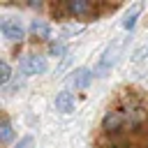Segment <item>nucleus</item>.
<instances>
[{
  "instance_id": "9b49d317",
  "label": "nucleus",
  "mask_w": 148,
  "mask_h": 148,
  "mask_svg": "<svg viewBox=\"0 0 148 148\" xmlns=\"http://www.w3.org/2000/svg\"><path fill=\"white\" fill-rule=\"evenodd\" d=\"M9 79H12V67H9L7 60H2L0 62V83L2 86H9Z\"/></svg>"
},
{
  "instance_id": "f257e3e1",
  "label": "nucleus",
  "mask_w": 148,
  "mask_h": 148,
  "mask_svg": "<svg viewBox=\"0 0 148 148\" xmlns=\"http://www.w3.org/2000/svg\"><path fill=\"white\" fill-rule=\"evenodd\" d=\"M46 67H49V62H46V58L44 56H25L23 58V62H21V72L25 74V76H32V74H44L46 72Z\"/></svg>"
},
{
  "instance_id": "20e7f679",
  "label": "nucleus",
  "mask_w": 148,
  "mask_h": 148,
  "mask_svg": "<svg viewBox=\"0 0 148 148\" xmlns=\"http://www.w3.org/2000/svg\"><path fill=\"white\" fill-rule=\"evenodd\" d=\"M67 12L72 16H92L95 14V5L88 0H69L67 2Z\"/></svg>"
},
{
  "instance_id": "2eb2a0df",
  "label": "nucleus",
  "mask_w": 148,
  "mask_h": 148,
  "mask_svg": "<svg viewBox=\"0 0 148 148\" xmlns=\"http://www.w3.org/2000/svg\"><path fill=\"white\" fill-rule=\"evenodd\" d=\"M30 146H32V136L28 134V136H23V139H21V141H18L14 148H30Z\"/></svg>"
},
{
  "instance_id": "7ed1b4c3",
  "label": "nucleus",
  "mask_w": 148,
  "mask_h": 148,
  "mask_svg": "<svg viewBox=\"0 0 148 148\" xmlns=\"http://www.w3.org/2000/svg\"><path fill=\"white\" fill-rule=\"evenodd\" d=\"M90 81H92V72L88 67H79L67 76V86H74V88H88Z\"/></svg>"
},
{
  "instance_id": "f03ea898",
  "label": "nucleus",
  "mask_w": 148,
  "mask_h": 148,
  "mask_svg": "<svg viewBox=\"0 0 148 148\" xmlns=\"http://www.w3.org/2000/svg\"><path fill=\"white\" fill-rule=\"evenodd\" d=\"M0 30H2V35H5L7 39H12V42H16V39H23V25H21L16 18H9V16H5V18L0 21Z\"/></svg>"
},
{
  "instance_id": "6e6552de",
  "label": "nucleus",
  "mask_w": 148,
  "mask_h": 148,
  "mask_svg": "<svg viewBox=\"0 0 148 148\" xmlns=\"http://www.w3.org/2000/svg\"><path fill=\"white\" fill-rule=\"evenodd\" d=\"M30 32H32L35 37H42V39H46V37L51 35V28H49V23H46V21H42V18H35V21L30 23Z\"/></svg>"
},
{
  "instance_id": "ddd939ff",
  "label": "nucleus",
  "mask_w": 148,
  "mask_h": 148,
  "mask_svg": "<svg viewBox=\"0 0 148 148\" xmlns=\"http://www.w3.org/2000/svg\"><path fill=\"white\" fill-rule=\"evenodd\" d=\"M143 58H148V44H146V46H141V49H136V51H134V56H132V60H134V62H139V60H143Z\"/></svg>"
},
{
  "instance_id": "4468645a",
  "label": "nucleus",
  "mask_w": 148,
  "mask_h": 148,
  "mask_svg": "<svg viewBox=\"0 0 148 148\" xmlns=\"http://www.w3.org/2000/svg\"><path fill=\"white\" fill-rule=\"evenodd\" d=\"M81 32V25H65L62 28V37H69V35H76Z\"/></svg>"
},
{
  "instance_id": "f8f14e48",
  "label": "nucleus",
  "mask_w": 148,
  "mask_h": 148,
  "mask_svg": "<svg viewBox=\"0 0 148 148\" xmlns=\"http://www.w3.org/2000/svg\"><path fill=\"white\" fill-rule=\"evenodd\" d=\"M49 53H51V56H56V58L65 56V53H67V46H65V42H51V44H49Z\"/></svg>"
},
{
  "instance_id": "9d476101",
  "label": "nucleus",
  "mask_w": 148,
  "mask_h": 148,
  "mask_svg": "<svg viewBox=\"0 0 148 148\" xmlns=\"http://www.w3.org/2000/svg\"><path fill=\"white\" fill-rule=\"evenodd\" d=\"M0 141H2L5 146L12 141V123H9L7 116H2V123H0Z\"/></svg>"
},
{
  "instance_id": "423d86ee",
  "label": "nucleus",
  "mask_w": 148,
  "mask_h": 148,
  "mask_svg": "<svg viewBox=\"0 0 148 148\" xmlns=\"http://www.w3.org/2000/svg\"><path fill=\"white\" fill-rule=\"evenodd\" d=\"M74 95L69 92V90H60L58 95H56V109L60 111V113H69V111H74Z\"/></svg>"
},
{
  "instance_id": "0eeeda50",
  "label": "nucleus",
  "mask_w": 148,
  "mask_h": 148,
  "mask_svg": "<svg viewBox=\"0 0 148 148\" xmlns=\"http://www.w3.org/2000/svg\"><path fill=\"white\" fill-rule=\"evenodd\" d=\"M113 60H116V46H109V49L104 51L99 65H97V76H104V74L109 72V67L113 65Z\"/></svg>"
},
{
  "instance_id": "39448f33",
  "label": "nucleus",
  "mask_w": 148,
  "mask_h": 148,
  "mask_svg": "<svg viewBox=\"0 0 148 148\" xmlns=\"http://www.w3.org/2000/svg\"><path fill=\"white\" fill-rule=\"evenodd\" d=\"M125 120H127V116H125L123 111H109V113L104 116V120H102V127H104L106 132H118V130L125 125Z\"/></svg>"
},
{
  "instance_id": "1a4fd4ad",
  "label": "nucleus",
  "mask_w": 148,
  "mask_h": 148,
  "mask_svg": "<svg viewBox=\"0 0 148 148\" xmlns=\"http://www.w3.org/2000/svg\"><path fill=\"white\" fill-rule=\"evenodd\" d=\"M139 12H141V7L139 5H134L127 14H125V18H123V28L125 30H132L134 25H136V18H139Z\"/></svg>"
}]
</instances>
